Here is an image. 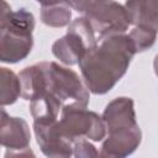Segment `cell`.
<instances>
[{
    "mask_svg": "<svg viewBox=\"0 0 158 158\" xmlns=\"http://www.w3.org/2000/svg\"><path fill=\"white\" fill-rule=\"evenodd\" d=\"M73 156L75 157H98L99 152L86 138H78L73 141Z\"/></svg>",
    "mask_w": 158,
    "mask_h": 158,
    "instance_id": "9a60e30c",
    "label": "cell"
},
{
    "mask_svg": "<svg viewBox=\"0 0 158 158\" xmlns=\"http://www.w3.org/2000/svg\"><path fill=\"white\" fill-rule=\"evenodd\" d=\"M35 17L20 9L11 12L6 22L0 27V62L17 63L25 59L33 46Z\"/></svg>",
    "mask_w": 158,
    "mask_h": 158,
    "instance_id": "3957f363",
    "label": "cell"
},
{
    "mask_svg": "<svg viewBox=\"0 0 158 158\" xmlns=\"http://www.w3.org/2000/svg\"><path fill=\"white\" fill-rule=\"evenodd\" d=\"M37 2H40L42 6H48V5H56V4H62L63 0H36ZM64 4V2H63Z\"/></svg>",
    "mask_w": 158,
    "mask_h": 158,
    "instance_id": "ac0fdd59",
    "label": "cell"
},
{
    "mask_svg": "<svg viewBox=\"0 0 158 158\" xmlns=\"http://www.w3.org/2000/svg\"><path fill=\"white\" fill-rule=\"evenodd\" d=\"M31 132L27 122L21 117L10 116L0 105V146L6 147L9 156L33 154L28 148Z\"/></svg>",
    "mask_w": 158,
    "mask_h": 158,
    "instance_id": "52a82bcc",
    "label": "cell"
},
{
    "mask_svg": "<svg viewBox=\"0 0 158 158\" xmlns=\"http://www.w3.org/2000/svg\"><path fill=\"white\" fill-rule=\"evenodd\" d=\"M11 12V6L5 0H0V27L6 22Z\"/></svg>",
    "mask_w": 158,
    "mask_h": 158,
    "instance_id": "e0dca14e",
    "label": "cell"
},
{
    "mask_svg": "<svg viewBox=\"0 0 158 158\" xmlns=\"http://www.w3.org/2000/svg\"><path fill=\"white\" fill-rule=\"evenodd\" d=\"M36 141L47 157L68 158L73 156V142L67 138L58 128L57 120L48 122L33 121Z\"/></svg>",
    "mask_w": 158,
    "mask_h": 158,
    "instance_id": "9c48e42d",
    "label": "cell"
},
{
    "mask_svg": "<svg viewBox=\"0 0 158 158\" xmlns=\"http://www.w3.org/2000/svg\"><path fill=\"white\" fill-rule=\"evenodd\" d=\"M101 118L105 123L106 131L137 125L133 100L126 96L114 99L106 105Z\"/></svg>",
    "mask_w": 158,
    "mask_h": 158,
    "instance_id": "30bf717a",
    "label": "cell"
},
{
    "mask_svg": "<svg viewBox=\"0 0 158 158\" xmlns=\"http://www.w3.org/2000/svg\"><path fill=\"white\" fill-rule=\"evenodd\" d=\"M136 54L128 35L106 36L79 60L83 81L93 94H105L125 75Z\"/></svg>",
    "mask_w": 158,
    "mask_h": 158,
    "instance_id": "6da1fadb",
    "label": "cell"
},
{
    "mask_svg": "<svg viewBox=\"0 0 158 158\" xmlns=\"http://www.w3.org/2000/svg\"><path fill=\"white\" fill-rule=\"evenodd\" d=\"M85 17L90 22L99 40L125 33L128 30L130 19L125 6L115 0H93L85 10Z\"/></svg>",
    "mask_w": 158,
    "mask_h": 158,
    "instance_id": "8992f818",
    "label": "cell"
},
{
    "mask_svg": "<svg viewBox=\"0 0 158 158\" xmlns=\"http://www.w3.org/2000/svg\"><path fill=\"white\" fill-rule=\"evenodd\" d=\"M135 51L137 52H143L148 48H151L157 37V30L151 28V27H142V26H136L130 33H128Z\"/></svg>",
    "mask_w": 158,
    "mask_h": 158,
    "instance_id": "5bb4252c",
    "label": "cell"
},
{
    "mask_svg": "<svg viewBox=\"0 0 158 158\" xmlns=\"http://www.w3.org/2000/svg\"><path fill=\"white\" fill-rule=\"evenodd\" d=\"M21 96V85L19 75L11 69L0 67V105L14 104Z\"/></svg>",
    "mask_w": 158,
    "mask_h": 158,
    "instance_id": "7c38bea8",
    "label": "cell"
},
{
    "mask_svg": "<svg viewBox=\"0 0 158 158\" xmlns=\"http://www.w3.org/2000/svg\"><path fill=\"white\" fill-rule=\"evenodd\" d=\"M99 156L109 158H123L132 154L142 141V132L137 125L118 127L106 131Z\"/></svg>",
    "mask_w": 158,
    "mask_h": 158,
    "instance_id": "ba28073f",
    "label": "cell"
},
{
    "mask_svg": "<svg viewBox=\"0 0 158 158\" xmlns=\"http://www.w3.org/2000/svg\"><path fill=\"white\" fill-rule=\"evenodd\" d=\"M93 0H63V2L69 6L70 9L78 11V12H85V10L89 7Z\"/></svg>",
    "mask_w": 158,
    "mask_h": 158,
    "instance_id": "2e32d148",
    "label": "cell"
},
{
    "mask_svg": "<svg viewBox=\"0 0 158 158\" xmlns=\"http://www.w3.org/2000/svg\"><path fill=\"white\" fill-rule=\"evenodd\" d=\"M57 125L62 135L72 142L78 138L102 141L106 135L105 123L96 112L83 106H64Z\"/></svg>",
    "mask_w": 158,
    "mask_h": 158,
    "instance_id": "5b68a950",
    "label": "cell"
},
{
    "mask_svg": "<svg viewBox=\"0 0 158 158\" xmlns=\"http://www.w3.org/2000/svg\"><path fill=\"white\" fill-rule=\"evenodd\" d=\"M21 96L31 99L47 95L64 106H83L89 104V90L78 73L56 62H41L23 68L19 73Z\"/></svg>",
    "mask_w": 158,
    "mask_h": 158,
    "instance_id": "7a4b0ae2",
    "label": "cell"
},
{
    "mask_svg": "<svg viewBox=\"0 0 158 158\" xmlns=\"http://www.w3.org/2000/svg\"><path fill=\"white\" fill-rule=\"evenodd\" d=\"M72 11L65 4H56L42 6L41 20L44 25L49 27H64L70 23Z\"/></svg>",
    "mask_w": 158,
    "mask_h": 158,
    "instance_id": "4fadbf2b",
    "label": "cell"
},
{
    "mask_svg": "<svg viewBox=\"0 0 158 158\" xmlns=\"http://www.w3.org/2000/svg\"><path fill=\"white\" fill-rule=\"evenodd\" d=\"M98 38L85 16L78 17L68 25L67 33L52 44L53 56L65 65L78 64L84 54L95 47Z\"/></svg>",
    "mask_w": 158,
    "mask_h": 158,
    "instance_id": "277c9868",
    "label": "cell"
},
{
    "mask_svg": "<svg viewBox=\"0 0 158 158\" xmlns=\"http://www.w3.org/2000/svg\"><path fill=\"white\" fill-rule=\"evenodd\" d=\"M125 9L135 27L158 28V0H126Z\"/></svg>",
    "mask_w": 158,
    "mask_h": 158,
    "instance_id": "8fae6325",
    "label": "cell"
}]
</instances>
